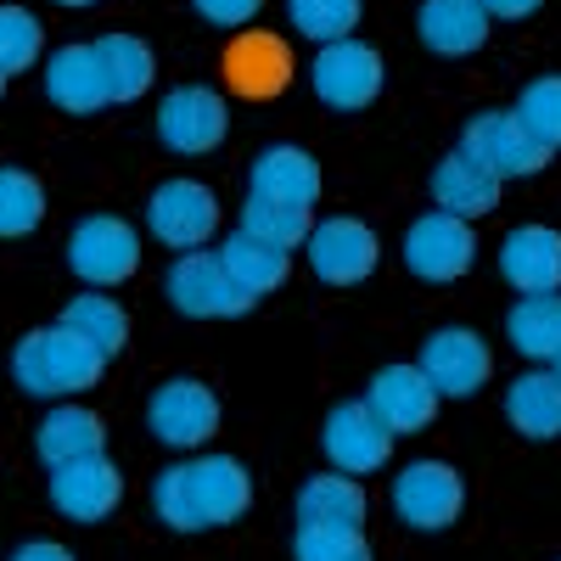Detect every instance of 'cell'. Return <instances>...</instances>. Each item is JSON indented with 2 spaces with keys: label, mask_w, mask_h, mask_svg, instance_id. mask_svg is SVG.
Masks as SVG:
<instances>
[{
  "label": "cell",
  "mask_w": 561,
  "mask_h": 561,
  "mask_svg": "<svg viewBox=\"0 0 561 561\" xmlns=\"http://www.w3.org/2000/svg\"><path fill=\"white\" fill-rule=\"evenodd\" d=\"M107 370V354L90 343L84 332H73L68 320L45 325V332H28L12 354V377L23 393L34 399H62V393H84L96 388Z\"/></svg>",
  "instance_id": "obj_1"
},
{
  "label": "cell",
  "mask_w": 561,
  "mask_h": 561,
  "mask_svg": "<svg viewBox=\"0 0 561 561\" xmlns=\"http://www.w3.org/2000/svg\"><path fill=\"white\" fill-rule=\"evenodd\" d=\"M298 79V51L287 34L270 28H242L219 45V84L242 102H275L287 96V84Z\"/></svg>",
  "instance_id": "obj_2"
},
{
  "label": "cell",
  "mask_w": 561,
  "mask_h": 561,
  "mask_svg": "<svg viewBox=\"0 0 561 561\" xmlns=\"http://www.w3.org/2000/svg\"><path fill=\"white\" fill-rule=\"evenodd\" d=\"M169 304L192 320H230V314L253 309V293L230 275V264L219 253L185 248V259H174V270H169Z\"/></svg>",
  "instance_id": "obj_3"
},
{
  "label": "cell",
  "mask_w": 561,
  "mask_h": 561,
  "mask_svg": "<svg viewBox=\"0 0 561 561\" xmlns=\"http://www.w3.org/2000/svg\"><path fill=\"white\" fill-rule=\"evenodd\" d=\"M460 152H472L478 163H489L500 180H528V174H539L556 158L545 140L517 118V107L511 113H478L472 124H466V135H460Z\"/></svg>",
  "instance_id": "obj_4"
},
{
  "label": "cell",
  "mask_w": 561,
  "mask_h": 561,
  "mask_svg": "<svg viewBox=\"0 0 561 561\" xmlns=\"http://www.w3.org/2000/svg\"><path fill=\"white\" fill-rule=\"evenodd\" d=\"M466 505V489H460V472L444 460H410L399 483H393V511L399 523L415 528V534H438L460 517Z\"/></svg>",
  "instance_id": "obj_5"
},
{
  "label": "cell",
  "mask_w": 561,
  "mask_h": 561,
  "mask_svg": "<svg viewBox=\"0 0 561 561\" xmlns=\"http://www.w3.org/2000/svg\"><path fill=\"white\" fill-rule=\"evenodd\" d=\"M478 259V237H472V219H460L449 208L438 214H421L404 237V264L421 280H460Z\"/></svg>",
  "instance_id": "obj_6"
},
{
  "label": "cell",
  "mask_w": 561,
  "mask_h": 561,
  "mask_svg": "<svg viewBox=\"0 0 561 561\" xmlns=\"http://www.w3.org/2000/svg\"><path fill=\"white\" fill-rule=\"evenodd\" d=\"M147 427L169 449H197V444H208L219 433V399H214V388H203L192 377H174V382H163L152 393Z\"/></svg>",
  "instance_id": "obj_7"
},
{
  "label": "cell",
  "mask_w": 561,
  "mask_h": 561,
  "mask_svg": "<svg viewBox=\"0 0 561 561\" xmlns=\"http://www.w3.org/2000/svg\"><path fill=\"white\" fill-rule=\"evenodd\" d=\"M309 79H314V96H320L325 107L354 113V107L377 102V90H382V57L370 51L365 39H332V45L314 57Z\"/></svg>",
  "instance_id": "obj_8"
},
{
  "label": "cell",
  "mask_w": 561,
  "mask_h": 561,
  "mask_svg": "<svg viewBox=\"0 0 561 561\" xmlns=\"http://www.w3.org/2000/svg\"><path fill=\"white\" fill-rule=\"evenodd\" d=\"M68 264L96 280V287H113V280H129L135 264H140V237L129 230V219L118 214H96L84 219L73 237H68Z\"/></svg>",
  "instance_id": "obj_9"
},
{
  "label": "cell",
  "mask_w": 561,
  "mask_h": 561,
  "mask_svg": "<svg viewBox=\"0 0 561 561\" xmlns=\"http://www.w3.org/2000/svg\"><path fill=\"white\" fill-rule=\"evenodd\" d=\"M421 370L433 377V388L444 399H472L483 382H489V343L478 332H466V325H444V332H433L427 343H421Z\"/></svg>",
  "instance_id": "obj_10"
},
{
  "label": "cell",
  "mask_w": 561,
  "mask_h": 561,
  "mask_svg": "<svg viewBox=\"0 0 561 561\" xmlns=\"http://www.w3.org/2000/svg\"><path fill=\"white\" fill-rule=\"evenodd\" d=\"M393 427L370 410V399H359V404H337L332 415H325V455L337 460V472H354V478H365V472H377V466L393 455Z\"/></svg>",
  "instance_id": "obj_11"
},
{
  "label": "cell",
  "mask_w": 561,
  "mask_h": 561,
  "mask_svg": "<svg viewBox=\"0 0 561 561\" xmlns=\"http://www.w3.org/2000/svg\"><path fill=\"white\" fill-rule=\"evenodd\" d=\"M118 500H124V478L107 460V449L68 460V466H51V505L68 523H102Z\"/></svg>",
  "instance_id": "obj_12"
},
{
  "label": "cell",
  "mask_w": 561,
  "mask_h": 561,
  "mask_svg": "<svg viewBox=\"0 0 561 561\" xmlns=\"http://www.w3.org/2000/svg\"><path fill=\"white\" fill-rule=\"evenodd\" d=\"M225 129H230V113H225V102L214 96V90H203V84L174 90V96H163V107H158L163 147L169 152H185V158L214 152L219 140H225Z\"/></svg>",
  "instance_id": "obj_13"
},
{
  "label": "cell",
  "mask_w": 561,
  "mask_h": 561,
  "mask_svg": "<svg viewBox=\"0 0 561 561\" xmlns=\"http://www.w3.org/2000/svg\"><path fill=\"white\" fill-rule=\"evenodd\" d=\"M382 248H377V230L359 225V219H325L309 230V270L332 287H354L377 270Z\"/></svg>",
  "instance_id": "obj_14"
},
{
  "label": "cell",
  "mask_w": 561,
  "mask_h": 561,
  "mask_svg": "<svg viewBox=\"0 0 561 561\" xmlns=\"http://www.w3.org/2000/svg\"><path fill=\"white\" fill-rule=\"evenodd\" d=\"M147 225H152V237L169 242V248H197L214 237V225H219V203L208 185L197 180H169L152 192L147 203Z\"/></svg>",
  "instance_id": "obj_15"
},
{
  "label": "cell",
  "mask_w": 561,
  "mask_h": 561,
  "mask_svg": "<svg viewBox=\"0 0 561 561\" xmlns=\"http://www.w3.org/2000/svg\"><path fill=\"white\" fill-rule=\"evenodd\" d=\"M365 399H370V410H377L388 427L404 438V433L427 427L444 393L433 388V377H427V370H421V359H415V365H388V370H377Z\"/></svg>",
  "instance_id": "obj_16"
},
{
  "label": "cell",
  "mask_w": 561,
  "mask_h": 561,
  "mask_svg": "<svg viewBox=\"0 0 561 561\" xmlns=\"http://www.w3.org/2000/svg\"><path fill=\"white\" fill-rule=\"evenodd\" d=\"M45 96L62 113H102L113 102V84H107L96 45H62V51L45 62Z\"/></svg>",
  "instance_id": "obj_17"
},
{
  "label": "cell",
  "mask_w": 561,
  "mask_h": 561,
  "mask_svg": "<svg viewBox=\"0 0 561 561\" xmlns=\"http://www.w3.org/2000/svg\"><path fill=\"white\" fill-rule=\"evenodd\" d=\"M185 466H192V500H197L203 528L237 523L242 511L253 505V483H248V472H242V460H230V455H203V460H185Z\"/></svg>",
  "instance_id": "obj_18"
},
{
  "label": "cell",
  "mask_w": 561,
  "mask_h": 561,
  "mask_svg": "<svg viewBox=\"0 0 561 561\" xmlns=\"http://www.w3.org/2000/svg\"><path fill=\"white\" fill-rule=\"evenodd\" d=\"M421 45L438 57H472L489 39V7L483 0H421Z\"/></svg>",
  "instance_id": "obj_19"
},
{
  "label": "cell",
  "mask_w": 561,
  "mask_h": 561,
  "mask_svg": "<svg viewBox=\"0 0 561 561\" xmlns=\"http://www.w3.org/2000/svg\"><path fill=\"white\" fill-rule=\"evenodd\" d=\"M500 270L517 293H556L561 287V237L550 225L511 230L500 248Z\"/></svg>",
  "instance_id": "obj_20"
},
{
  "label": "cell",
  "mask_w": 561,
  "mask_h": 561,
  "mask_svg": "<svg viewBox=\"0 0 561 561\" xmlns=\"http://www.w3.org/2000/svg\"><path fill=\"white\" fill-rule=\"evenodd\" d=\"M433 203L460 214V219H478V214H494L500 203V174L489 163H478L472 152H449L438 169H433Z\"/></svg>",
  "instance_id": "obj_21"
},
{
  "label": "cell",
  "mask_w": 561,
  "mask_h": 561,
  "mask_svg": "<svg viewBox=\"0 0 561 561\" xmlns=\"http://www.w3.org/2000/svg\"><path fill=\"white\" fill-rule=\"evenodd\" d=\"M253 192L270 203H287V208H314L320 203V163L298 147H270L253 163Z\"/></svg>",
  "instance_id": "obj_22"
},
{
  "label": "cell",
  "mask_w": 561,
  "mask_h": 561,
  "mask_svg": "<svg viewBox=\"0 0 561 561\" xmlns=\"http://www.w3.org/2000/svg\"><path fill=\"white\" fill-rule=\"evenodd\" d=\"M107 449V433H102V415H90L79 404H57L51 415L39 421L34 433V455L45 466H68V460H84V455H102Z\"/></svg>",
  "instance_id": "obj_23"
},
{
  "label": "cell",
  "mask_w": 561,
  "mask_h": 561,
  "mask_svg": "<svg viewBox=\"0 0 561 561\" xmlns=\"http://www.w3.org/2000/svg\"><path fill=\"white\" fill-rule=\"evenodd\" d=\"M505 415L523 438H561V377L556 370H528V377L511 382L505 393Z\"/></svg>",
  "instance_id": "obj_24"
},
{
  "label": "cell",
  "mask_w": 561,
  "mask_h": 561,
  "mask_svg": "<svg viewBox=\"0 0 561 561\" xmlns=\"http://www.w3.org/2000/svg\"><path fill=\"white\" fill-rule=\"evenodd\" d=\"M505 337L523 359H556L561 354V293H523L505 314Z\"/></svg>",
  "instance_id": "obj_25"
},
{
  "label": "cell",
  "mask_w": 561,
  "mask_h": 561,
  "mask_svg": "<svg viewBox=\"0 0 561 561\" xmlns=\"http://www.w3.org/2000/svg\"><path fill=\"white\" fill-rule=\"evenodd\" d=\"M287 253H293V248H280V242H270V237H253V230H237V237L219 248V259L230 264V275H237L253 298L275 293L280 280H287V270H293Z\"/></svg>",
  "instance_id": "obj_26"
},
{
  "label": "cell",
  "mask_w": 561,
  "mask_h": 561,
  "mask_svg": "<svg viewBox=\"0 0 561 561\" xmlns=\"http://www.w3.org/2000/svg\"><path fill=\"white\" fill-rule=\"evenodd\" d=\"M96 51H102V68H107V84H113V102H135V96H147V90H152L158 62H152V45L147 39H135V34H102Z\"/></svg>",
  "instance_id": "obj_27"
},
{
  "label": "cell",
  "mask_w": 561,
  "mask_h": 561,
  "mask_svg": "<svg viewBox=\"0 0 561 561\" xmlns=\"http://www.w3.org/2000/svg\"><path fill=\"white\" fill-rule=\"evenodd\" d=\"M298 523H348V528H365V489L354 483V472L309 478L298 489Z\"/></svg>",
  "instance_id": "obj_28"
},
{
  "label": "cell",
  "mask_w": 561,
  "mask_h": 561,
  "mask_svg": "<svg viewBox=\"0 0 561 561\" xmlns=\"http://www.w3.org/2000/svg\"><path fill=\"white\" fill-rule=\"evenodd\" d=\"M62 320L73 325V332H84V337L96 343L107 359L129 343V314H124L113 298H102V293H84V298H73V304L62 309Z\"/></svg>",
  "instance_id": "obj_29"
},
{
  "label": "cell",
  "mask_w": 561,
  "mask_h": 561,
  "mask_svg": "<svg viewBox=\"0 0 561 561\" xmlns=\"http://www.w3.org/2000/svg\"><path fill=\"white\" fill-rule=\"evenodd\" d=\"M293 550H298L304 561H365V556H370L365 534L348 528V523H298Z\"/></svg>",
  "instance_id": "obj_30"
},
{
  "label": "cell",
  "mask_w": 561,
  "mask_h": 561,
  "mask_svg": "<svg viewBox=\"0 0 561 561\" xmlns=\"http://www.w3.org/2000/svg\"><path fill=\"white\" fill-rule=\"evenodd\" d=\"M242 230H253V237H270L280 248H298L309 242V208H287V203H270V197H248L242 208Z\"/></svg>",
  "instance_id": "obj_31"
},
{
  "label": "cell",
  "mask_w": 561,
  "mask_h": 561,
  "mask_svg": "<svg viewBox=\"0 0 561 561\" xmlns=\"http://www.w3.org/2000/svg\"><path fill=\"white\" fill-rule=\"evenodd\" d=\"M45 214V192H39V180L23 174V169H7L0 174V230L7 237H23V230H34Z\"/></svg>",
  "instance_id": "obj_32"
},
{
  "label": "cell",
  "mask_w": 561,
  "mask_h": 561,
  "mask_svg": "<svg viewBox=\"0 0 561 561\" xmlns=\"http://www.w3.org/2000/svg\"><path fill=\"white\" fill-rule=\"evenodd\" d=\"M359 23V0H293V28L332 45V39H348Z\"/></svg>",
  "instance_id": "obj_33"
},
{
  "label": "cell",
  "mask_w": 561,
  "mask_h": 561,
  "mask_svg": "<svg viewBox=\"0 0 561 561\" xmlns=\"http://www.w3.org/2000/svg\"><path fill=\"white\" fill-rule=\"evenodd\" d=\"M152 505H158L163 528H174V534H203L197 500H192V466H169V472L152 483Z\"/></svg>",
  "instance_id": "obj_34"
},
{
  "label": "cell",
  "mask_w": 561,
  "mask_h": 561,
  "mask_svg": "<svg viewBox=\"0 0 561 561\" xmlns=\"http://www.w3.org/2000/svg\"><path fill=\"white\" fill-rule=\"evenodd\" d=\"M517 118L545 140V147L556 152L561 147V73H550V79H534L523 96H517Z\"/></svg>",
  "instance_id": "obj_35"
},
{
  "label": "cell",
  "mask_w": 561,
  "mask_h": 561,
  "mask_svg": "<svg viewBox=\"0 0 561 561\" xmlns=\"http://www.w3.org/2000/svg\"><path fill=\"white\" fill-rule=\"evenodd\" d=\"M34 57H39V23L23 7H7L0 12V73L18 79Z\"/></svg>",
  "instance_id": "obj_36"
},
{
  "label": "cell",
  "mask_w": 561,
  "mask_h": 561,
  "mask_svg": "<svg viewBox=\"0 0 561 561\" xmlns=\"http://www.w3.org/2000/svg\"><path fill=\"white\" fill-rule=\"evenodd\" d=\"M259 7H264V0H197V12L208 23H219V28H248Z\"/></svg>",
  "instance_id": "obj_37"
},
{
  "label": "cell",
  "mask_w": 561,
  "mask_h": 561,
  "mask_svg": "<svg viewBox=\"0 0 561 561\" xmlns=\"http://www.w3.org/2000/svg\"><path fill=\"white\" fill-rule=\"evenodd\" d=\"M489 7V18H528V12H539L545 0H483Z\"/></svg>",
  "instance_id": "obj_38"
},
{
  "label": "cell",
  "mask_w": 561,
  "mask_h": 561,
  "mask_svg": "<svg viewBox=\"0 0 561 561\" xmlns=\"http://www.w3.org/2000/svg\"><path fill=\"white\" fill-rule=\"evenodd\" d=\"M18 556H23V561H68V550H62V545H51V539H39V545H23Z\"/></svg>",
  "instance_id": "obj_39"
},
{
  "label": "cell",
  "mask_w": 561,
  "mask_h": 561,
  "mask_svg": "<svg viewBox=\"0 0 561 561\" xmlns=\"http://www.w3.org/2000/svg\"><path fill=\"white\" fill-rule=\"evenodd\" d=\"M57 7H96V0H57Z\"/></svg>",
  "instance_id": "obj_40"
},
{
  "label": "cell",
  "mask_w": 561,
  "mask_h": 561,
  "mask_svg": "<svg viewBox=\"0 0 561 561\" xmlns=\"http://www.w3.org/2000/svg\"><path fill=\"white\" fill-rule=\"evenodd\" d=\"M550 365H556V377H561V354H556V359H550Z\"/></svg>",
  "instance_id": "obj_41"
}]
</instances>
